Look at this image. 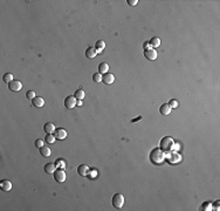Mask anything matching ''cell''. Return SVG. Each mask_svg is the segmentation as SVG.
Wrapping results in <instances>:
<instances>
[{
  "mask_svg": "<svg viewBox=\"0 0 220 211\" xmlns=\"http://www.w3.org/2000/svg\"><path fill=\"white\" fill-rule=\"evenodd\" d=\"M104 48H105V44H104V41H103V40H98V41L96 42V45H95V49H96V52H97V53H98V52H102Z\"/></svg>",
  "mask_w": 220,
  "mask_h": 211,
  "instance_id": "ffe728a7",
  "label": "cell"
},
{
  "mask_svg": "<svg viewBox=\"0 0 220 211\" xmlns=\"http://www.w3.org/2000/svg\"><path fill=\"white\" fill-rule=\"evenodd\" d=\"M165 160V152L160 148H155L150 154V161L153 164H160Z\"/></svg>",
  "mask_w": 220,
  "mask_h": 211,
  "instance_id": "6da1fadb",
  "label": "cell"
},
{
  "mask_svg": "<svg viewBox=\"0 0 220 211\" xmlns=\"http://www.w3.org/2000/svg\"><path fill=\"white\" fill-rule=\"evenodd\" d=\"M54 136H55V138H58V140H63L67 136V131L63 128H58V129H55V131H54Z\"/></svg>",
  "mask_w": 220,
  "mask_h": 211,
  "instance_id": "9c48e42d",
  "label": "cell"
},
{
  "mask_svg": "<svg viewBox=\"0 0 220 211\" xmlns=\"http://www.w3.org/2000/svg\"><path fill=\"white\" fill-rule=\"evenodd\" d=\"M0 189L4 190V191H10L12 189V183L8 180H3L0 182Z\"/></svg>",
  "mask_w": 220,
  "mask_h": 211,
  "instance_id": "4fadbf2b",
  "label": "cell"
},
{
  "mask_svg": "<svg viewBox=\"0 0 220 211\" xmlns=\"http://www.w3.org/2000/svg\"><path fill=\"white\" fill-rule=\"evenodd\" d=\"M32 104L34 106V107L40 108V107H42V106L45 104V100H43L41 96H35V97L32 100Z\"/></svg>",
  "mask_w": 220,
  "mask_h": 211,
  "instance_id": "7c38bea8",
  "label": "cell"
},
{
  "mask_svg": "<svg viewBox=\"0 0 220 211\" xmlns=\"http://www.w3.org/2000/svg\"><path fill=\"white\" fill-rule=\"evenodd\" d=\"M212 208H214V210L219 211V210H220V209H219V201L214 202V203H213V205H212Z\"/></svg>",
  "mask_w": 220,
  "mask_h": 211,
  "instance_id": "1f68e13d",
  "label": "cell"
},
{
  "mask_svg": "<svg viewBox=\"0 0 220 211\" xmlns=\"http://www.w3.org/2000/svg\"><path fill=\"white\" fill-rule=\"evenodd\" d=\"M65 106H66V108H68V109L74 108L75 106H76V99L74 96H67L65 99Z\"/></svg>",
  "mask_w": 220,
  "mask_h": 211,
  "instance_id": "52a82bcc",
  "label": "cell"
},
{
  "mask_svg": "<svg viewBox=\"0 0 220 211\" xmlns=\"http://www.w3.org/2000/svg\"><path fill=\"white\" fill-rule=\"evenodd\" d=\"M34 144H35V147L36 148H42L43 146H45V142H43V140H36L35 142H34Z\"/></svg>",
  "mask_w": 220,
  "mask_h": 211,
  "instance_id": "4316f807",
  "label": "cell"
},
{
  "mask_svg": "<svg viewBox=\"0 0 220 211\" xmlns=\"http://www.w3.org/2000/svg\"><path fill=\"white\" fill-rule=\"evenodd\" d=\"M76 106H77V107H82V106H83L82 100H76Z\"/></svg>",
  "mask_w": 220,
  "mask_h": 211,
  "instance_id": "836d02e7",
  "label": "cell"
},
{
  "mask_svg": "<svg viewBox=\"0 0 220 211\" xmlns=\"http://www.w3.org/2000/svg\"><path fill=\"white\" fill-rule=\"evenodd\" d=\"M74 97H75L76 100H83V97H84V92H83L82 88H80V89H77V91L74 93Z\"/></svg>",
  "mask_w": 220,
  "mask_h": 211,
  "instance_id": "44dd1931",
  "label": "cell"
},
{
  "mask_svg": "<svg viewBox=\"0 0 220 211\" xmlns=\"http://www.w3.org/2000/svg\"><path fill=\"white\" fill-rule=\"evenodd\" d=\"M150 44H151L152 48H156V47H158V46L160 45V39H159V38H152L151 41H150Z\"/></svg>",
  "mask_w": 220,
  "mask_h": 211,
  "instance_id": "603a6c76",
  "label": "cell"
},
{
  "mask_svg": "<svg viewBox=\"0 0 220 211\" xmlns=\"http://www.w3.org/2000/svg\"><path fill=\"white\" fill-rule=\"evenodd\" d=\"M168 160L171 164H175V163H179L180 160H181V156L178 154V152H171L168 155Z\"/></svg>",
  "mask_w": 220,
  "mask_h": 211,
  "instance_id": "ba28073f",
  "label": "cell"
},
{
  "mask_svg": "<svg viewBox=\"0 0 220 211\" xmlns=\"http://www.w3.org/2000/svg\"><path fill=\"white\" fill-rule=\"evenodd\" d=\"M201 209L205 210V211H211V210H213L212 204H211V203H208V202H205L203 205H201Z\"/></svg>",
  "mask_w": 220,
  "mask_h": 211,
  "instance_id": "d4e9b609",
  "label": "cell"
},
{
  "mask_svg": "<svg viewBox=\"0 0 220 211\" xmlns=\"http://www.w3.org/2000/svg\"><path fill=\"white\" fill-rule=\"evenodd\" d=\"M169 106H170L171 108H177V107H178V101L175 100V99H172V100L169 102Z\"/></svg>",
  "mask_w": 220,
  "mask_h": 211,
  "instance_id": "f546056e",
  "label": "cell"
},
{
  "mask_svg": "<svg viewBox=\"0 0 220 211\" xmlns=\"http://www.w3.org/2000/svg\"><path fill=\"white\" fill-rule=\"evenodd\" d=\"M124 204V196L122 193H115L114 197H113V205L116 209H121Z\"/></svg>",
  "mask_w": 220,
  "mask_h": 211,
  "instance_id": "3957f363",
  "label": "cell"
},
{
  "mask_svg": "<svg viewBox=\"0 0 220 211\" xmlns=\"http://www.w3.org/2000/svg\"><path fill=\"white\" fill-rule=\"evenodd\" d=\"M160 148L164 152H170L175 148V141L169 136L163 137L160 141Z\"/></svg>",
  "mask_w": 220,
  "mask_h": 211,
  "instance_id": "7a4b0ae2",
  "label": "cell"
},
{
  "mask_svg": "<svg viewBox=\"0 0 220 211\" xmlns=\"http://www.w3.org/2000/svg\"><path fill=\"white\" fill-rule=\"evenodd\" d=\"M88 172H89L88 165H86V164L79 165V168H77V174H79L80 176H86V175H88Z\"/></svg>",
  "mask_w": 220,
  "mask_h": 211,
  "instance_id": "9a60e30c",
  "label": "cell"
},
{
  "mask_svg": "<svg viewBox=\"0 0 220 211\" xmlns=\"http://www.w3.org/2000/svg\"><path fill=\"white\" fill-rule=\"evenodd\" d=\"M43 130H45L47 134H52V133L55 131V127H54L53 123L48 122V123H46V125L43 126Z\"/></svg>",
  "mask_w": 220,
  "mask_h": 211,
  "instance_id": "ac0fdd59",
  "label": "cell"
},
{
  "mask_svg": "<svg viewBox=\"0 0 220 211\" xmlns=\"http://www.w3.org/2000/svg\"><path fill=\"white\" fill-rule=\"evenodd\" d=\"M108 69H109V65L107 62H101L98 65V73L100 74H105L108 73Z\"/></svg>",
  "mask_w": 220,
  "mask_h": 211,
  "instance_id": "e0dca14e",
  "label": "cell"
},
{
  "mask_svg": "<svg viewBox=\"0 0 220 211\" xmlns=\"http://www.w3.org/2000/svg\"><path fill=\"white\" fill-rule=\"evenodd\" d=\"M144 56L148 60H156L157 59V50L153 49L152 47H146L144 49Z\"/></svg>",
  "mask_w": 220,
  "mask_h": 211,
  "instance_id": "5b68a950",
  "label": "cell"
},
{
  "mask_svg": "<svg viewBox=\"0 0 220 211\" xmlns=\"http://www.w3.org/2000/svg\"><path fill=\"white\" fill-rule=\"evenodd\" d=\"M93 80H94V82H101L102 75L100 73H95V74H93Z\"/></svg>",
  "mask_w": 220,
  "mask_h": 211,
  "instance_id": "83f0119b",
  "label": "cell"
},
{
  "mask_svg": "<svg viewBox=\"0 0 220 211\" xmlns=\"http://www.w3.org/2000/svg\"><path fill=\"white\" fill-rule=\"evenodd\" d=\"M43 170H45L47 174H54V171L56 170V165H55L54 163H47V164H45Z\"/></svg>",
  "mask_w": 220,
  "mask_h": 211,
  "instance_id": "2e32d148",
  "label": "cell"
},
{
  "mask_svg": "<svg viewBox=\"0 0 220 211\" xmlns=\"http://www.w3.org/2000/svg\"><path fill=\"white\" fill-rule=\"evenodd\" d=\"M26 97L33 100V99L35 97V92H34V91H28V92L26 93Z\"/></svg>",
  "mask_w": 220,
  "mask_h": 211,
  "instance_id": "f1b7e54d",
  "label": "cell"
},
{
  "mask_svg": "<svg viewBox=\"0 0 220 211\" xmlns=\"http://www.w3.org/2000/svg\"><path fill=\"white\" fill-rule=\"evenodd\" d=\"M171 109H172V108L169 106V103H164V104H162V106H160V108H159V113H160L162 115H170Z\"/></svg>",
  "mask_w": 220,
  "mask_h": 211,
  "instance_id": "8fae6325",
  "label": "cell"
},
{
  "mask_svg": "<svg viewBox=\"0 0 220 211\" xmlns=\"http://www.w3.org/2000/svg\"><path fill=\"white\" fill-rule=\"evenodd\" d=\"M8 88L12 92H19L22 88V83L20 81H18V80H13L12 82L8 83Z\"/></svg>",
  "mask_w": 220,
  "mask_h": 211,
  "instance_id": "8992f818",
  "label": "cell"
},
{
  "mask_svg": "<svg viewBox=\"0 0 220 211\" xmlns=\"http://www.w3.org/2000/svg\"><path fill=\"white\" fill-rule=\"evenodd\" d=\"M89 175H90V177H96V175H97V172H96V170H89V172H88Z\"/></svg>",
  "mask_w": 220,
  "mask_h": 211,
  "instance_id": "d6a6232c",
  "label": "cell"
},
{
  "mask_svg": "<svg viewBox=\"0 0 220 211\" xmlns=\"http://www.w3.org/2000/svg\"><path fill=\"white\" fill-rule=\"evenodd\" d=\"M126 3L129 4L130 6H136V5H137V3H138V0H128Z\"/></svg>",
  "mask_w": 220,
  "mask_h": 211,
  "instance_id": "4dcf8cb0",
  "label": "cell"
},
{
  "mask_svg": "<svg viewBox=\"0 0 220 211\" xmlns=\"http://www.w3.org/2000/svg\"><path fill=\"white\" fill-rule=\"evenodd\" d=\"M96 54H97V52H96V49L94 47H89V48L86 49V56H87V59H94L96 56Z\"/></svg>",
  "mask_w": 220,
  "mask_h": 211,
  "instance_id": "5bb4252c",
  "label": "cell"
},
{
  "mask_svg": "<svg viewBox=\"0 0 220 211\" xmlns=\"http://www.w3.org/2000/svg\"><path fill=\"white\" fill-rule=\"evenodd\" d=\"M45 142H46V143H49V144L54 143V142H55V136H54L53 134H47V135L45 136Z\"/></svg>",
  "mask_w": 220,
  "mask_h": 211,
  "instance_id": "7402d4cb",
  "label": "cell"
},
{
  "mask_svg": "<svg viewBox=\"0 0 220 211\" xmlns=\"http://www.w3.org/2000/svg\"><path fill=\"white\" fill-rule=\"evenodd\" d=\"M102 81L105 83V84H111L114 81H115V76L111 74V73H105L102 75Z\"/></svg>",
  "mask_w": 220,
  "mask_h": 211,
  "instance_id": "30bf717a",
  "label": "cell"
},
{
  "mask_svg": "<svg viewBox=\"0 0 220 211\" xmlns=\"http://www.w3.org/2000/svg\"><path fill=\"white\" fill-rule=\"evenodd\" d=\"M3 80H4V82L10 83V82L13 81V75H12L11 73H6V74L4 75V78H3Z\"/></svg>",
  "mask_w": 220,
  "mask_h": 211,
  "instance_id": "cb8c5ba5",
  "label": "cell"
},
{
  "mask_svg": "<svg viewBox=\"0 0 220 211\" xmlns=\"http://www.w3.org/2000/svg\"><path fill=\"white\" fill-rule=\"evenodd\" d=\"M50 148L49 147H42V148H40V154L43 156V157H49L50 156Z\"/></svg>",
  "mask_w": 220,
  "mask_h": 211,
  "instance_id": "d6986e66",
  "label": "cell"
},
{
  "mask_svg": "<svg viewBox=\"0 0 220 211\" xmlns=\"http://www.w3.org/2000/svg\"><path fill=\"white\" fill-rule=\"evenodd\" d=\"M54 180L59 182V183H63L66 181V172L65 169H56L54 171Z\"/></svg>",
  "mask_w": 220,
  "mask_h": 211,
  "instance_id": "277c9868",
  "label": "cell"
},
{
  "mask_svg": "<svg viewBox=\"0 0 220 211\" xmlns=\"http://www.w3.org/2000/svg\"><path fill=\"white\" fill-rule=\"evenodd\" d=\"M55 165H56V167H60L61 169H65V165H66L65 160H62V158H59V160H56V163H55Z\"/></svg>",
  "mask_w": 220,
  "mask_h": 211,
  "instance_id": "484cf974",
  "label": "cell"
}]
</instances>
